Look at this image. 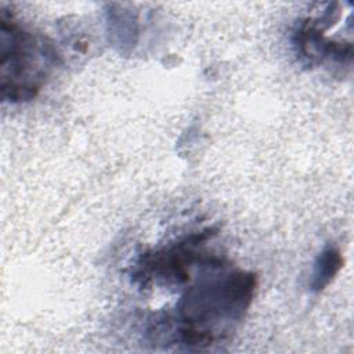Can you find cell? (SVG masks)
Returning <instances> with one entry per match:
<instances>
[{
    "label": "cell",
    "mask_w": 354,
    "mask_h": 354,
    "mask_svg": "<svg viewBox=\"0 0 354 354\" xmlns=\"http://www.w3.org/2000/svg\"><path fill=\"white\" fill-rule=\"evenodd\" d=\"M1 97L10 102L32 100L54 64V51L41 37L1 11Z\"/></svg>",
    "instance_id": "cell-2"
},
{
    "label": "cell",
    "mask_w": 354,
    "mask_h": 354,
    "mask_svg": "<svg viewBox=\"0 0 354 354\" xmlns=\"http://www.w3.org/2000/svg\"><path fill=\"white\" fill-rule=\"evenodd\" d=\"M254 286L253 275L234 272L189 289L178 303L183 342L210 344L217 332H225L243 317Z\"/></svg>",
    "instance_id": "cell-1"
},
{
    "label": "cell",
    "mask_w": 354,
    "mask_h": 354,
    "mask_svg": "<svg viewBox=\"0 0 354 354\" xmlns=\"http://www.w3.org/2000/svg\"><path fill=\"white\" fill-rule=\"evenodd\" d=\"M342 256L337 249L335 248H326L317 259L314 264V272H313V281H311V289L313 290H321L324 289L332 278L336 275L339 268L342 267Z\"/></svg>",
    "instance_id": "cell-3"
}]
</instances>
